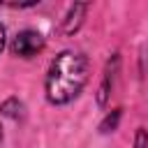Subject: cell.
Returning <instances> with one entry per match:
<instances>
[{
    "mask_svg": "<svg viewBox=\"0 0 148 148\" xmlns=\"http://www.w3.org/2000/svg\"><path fill=\"white\" fill-rule=\"evenodd\" d=\"M90 81V58L79 49L58 51L44 74V97L53 106L72 104Z\"/></svg>",
    "mask_w": 148,
    "mask_h": 148,
    "instance_id": "6da1fadb",
    "label": "cell"
},
{
    "mask_svg": "<svg viewBox=\"0 0 148 148\" xmlns=\"http://www.w3.org/2000/svg\"><path fill=\"white\" fill-rule=\"evenodd\" d=\"M46 49V39L39 30H32V28H25V30H18L12 42H9V51L12 56L21 58V60H32L35 56H39L42 51Z\"/></svg>",
    "mask_w": 148,
    "mask_h": 148,
    "instance_id": "7a4b0ae2",
    "label": "cell"
},
{
    "mask_svg": "<svg viewBox=\"0 0 148 148\" xmlns=\"http://www.w3.org/2000/svg\"><path fill=\"white\" fill-rule=\"evenodd\" d=\"M118 74H120V53L113 51L102 69V79H99V86H97V92H95V102L99 109H106L111 97H113V90H116V83H118Z\"/></svg>",
    "mask_w": 148,
    "mask_h": 148,
    "instance_id": "3957f363",
    "label": "cell"
},
{
    "mask_svg": "<svg viewBox=\"0 0 148 148\" xmlns=\"http://www.w3.org/2000/svg\"><path fill=\"white\" fill-rule=\"evenodd\" d=\"M88 9H90L88 2H74V5H69L67 12H65V16H62V23H60L62 35H67V37L76 35V32L81 30V25L86 23V14H88Z\"/></svg>",
    "mask_w": 148,
    "mask_h": 148,
    "instance_id": "277c9868",
    "label": "cell"
},
{
    "mask_svg": "<svg viewBox=\"0 0 148 148\" xmlns=\"http://www.w3.org/2000/svg\"><path fill=\"white\" fill-rule=\"evenodd\" d=\"M0 116L12 118V120H23V116H25V104H23L16 95H12V97H7L5 102H0Z\"/></svg>",
    "mask_w": 148,
    "mask_h": 148,
    "instance_id": "5b68a950",
    "label": "cell"
},
{
    "mask_svg": "<svg viewBox=\"0 0 148 148\" xmlns=\"http://www.w3.org/2000/svg\"><path fill=\"white\" fill-rule=\"evenodd\" d=\"M120 118H123V106H116V109L106 111V113H104V118H102V120H99V125H97L99 134H111V132H116V130H118Z\"/></svg>",
    "mask_w": 148,
    "mask_h": 148,
    "instance_id": "8992f818",
    "label": "cell"
},
{
    "mask_svg": "<svg viewBox=\"0 0 148 148\" xmlns=\"http://www.w3.org/2000/svg\"><path fill=\"white\" fill-rule=\"evenodd\" d=\"M132 148H148V130H146V127H136Z\"/></svg>",
    "mask_w": 148,
    "mask_h": 148,
    "instance_id": "52a82bcc",
    "label": "cell"
},
{
    "mask_svg": "<svg viewBox=\"0 0 148 148\" xmlns=\"http://www.w3.org/2000/svg\"><path fill=\"white\" fill-rule=\"evenodd\" d=\"M5 46H7V30H5V25L0 23V53L5 51Z\"/></svg>",
    "mask_w": 148,
    "mask_h": 148,
    "instance_id": "ba28073f",
    "label": "cell"
},
{
    "mask_svg": "<svg viewBox=\"0 0 148 148\" xmlns=\"http://www.w3.org/2000/svg\"><path fill=\"white\" fill-rule=\"evenodd\" d=\"M2 139H5V132H2V123H0V143H2Z\"/></svg>",
    "mask_w": 148,
    "mask_h": 148,
    "instance_id": "9c48e42d",
    "label": "cell"
}]
</instances>
